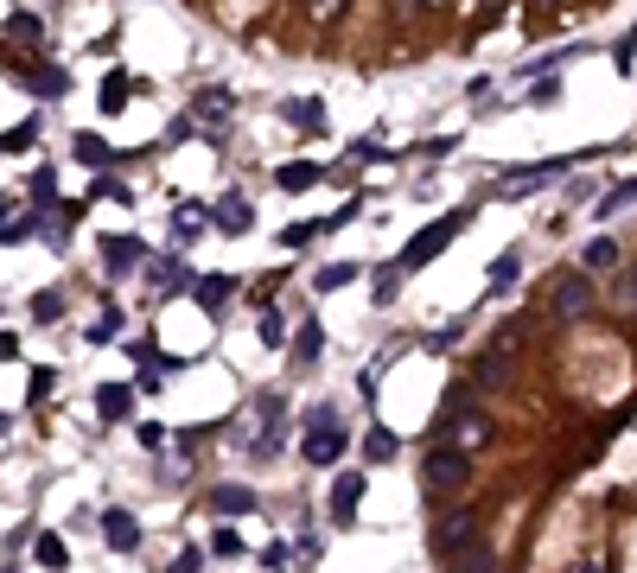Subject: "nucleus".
Wrapping results in <instances>:
<instances>
[{"label":"nucleus","mask_w":637,"mask_h":573,"mask_svg":"<svg viewBox=\"0 0 637 573\" xmlns=\"http://www.w3.org/2000/svg\"><path fill=\"white\" fill-rule=\"evenodd\" d=\"M446 573H497V554H491L485 542H472L466 554H453V561H446Z\"/></svg>","instance_id":"ddd939ff"},{"label":"nucleus","mask_w":637,"mask_h":573,"mask_svg":"<svg viewBox=\"0 0 637 573\" xmlns=\"http://www.w3.org/2000/svg\"><path fill=\"white\" fill-rule=\"evenodd\" d=\"M319 351H325V332H319V319H313V312H306V319H300V332H294V357H300V363H319Z\"/></svg>","instance_id":"f8f14e48"},{"label":"nucleus","mask_w":637,"mask_h":573,"mask_svg":"<svg viewBox=\"0 0 637 573\" xmlns=\"http://www.w3.org/2000/svg\"><path fill=\"white\" fill-rule=\"evenodd\" d=\"M618 204H637V179H625V185H612L606 198H599V211H593V217H612Z\"/></svg>","instance_id":"412c9836"},{"label":"nucleus","mask_w":637,"mask_h":573,"mask_svg":"<svg viewBox=\"0 0 637 573\" xmlns=\"http://www.w3.org/2000/svg\"><path fill=\"white\" fill-rule=\"evenodd\" d=\"M548 306H555L561 312V319H587V312H593V281H587V274H555V287H548Z\"/></svg>","instance_id":"20e7f679"},{"label":"nucleus","mask_w":637,"mask_h":573,"mask_svg":"<svg viewBox=\"0 0 637 573\" xmlns=\"http://www.w3.org/2000/svg\"><path fill=\"white\" fill-rule=\"evenodd\" d=\"M7 32H13V39H39V32H45V20H39V13H13V20H7Z\"/></svg>","instance_id":"b1692460"},{"label":"nucleus","mask_w":637,"mask_h":573,"mask_svg":"<svg viewBox=\"0 0 637 573\" xmlns=\"http://www.w3.org/2000/svg\"><path fill=\"white\" fill-rule=\"evenodd\" d=\"M580 262H587V268H618V242L612 236H593L587 249H580Z\"/></svg>","instance_id":"dca6fc26"},{"label":"nucleus","mask_w":637,"mask_h":573,"mask_svg":"<svg viewBox=\"0 0 637 573\" xmlns=\"http://www.w3.org/2000/svg\"><path fill=\"white\" fill-rule=\"evenodd\" d=\"M262 338H268V344H281V338H287V325H281V312H262Z\"/></svg>","instance_id":"72a5a7b5"},{"label":"nucleus","mask_w":637,"mask_h":573,"mask_svg":"<svg viewBox=\"0 0 637 573\" xmlns=\"http://www.w3.org/2000/svg\"><path fill=\"white\" fill-rule=\"evenodd\" d=\"M211 554H243V535H230V529H217V535H211Z\"/></svg>","instance_id":"473e14b6"},{"label":"nucleus","mask_w":637,"mask_h":573,"mask_svg":"<svg viewBox=\"0 0 637 573\" xmlns=\"http://www.w3.org/2000/svg\"><path fill=\"white\" fill-rule=\"evenodd\" d=\"M395 287H402V268H383V274H376V300H395Z\"/></svg>","instance_id":"c756f323"},{"label":"nucleus","mask_w":637,"mask_h":573,"mask_svg":"<svg viewBox=\"0 0 637 573\" xmlns=\"http://www.w3.org/2000/svg\"><path fill=\"white\" fill-rule=\"evenodd\" d=\"M32 561H39V567H51V573H58V567H71V548H64V535H39V542H32Z\"/></svg>","instance_id":"2eb2a0df"},{"label":"nucleus","mask_w":637,"mask_h":573,"mask_svg":"<svg viewBox=\"0 0 637 573\" xmlns=\"http://www.w3.org/2000/svg\"><path fill=\"white\" fill-rule=\"evenodd\" d=\"M281 115L294 121V128H306V134H325V102H319V96H294V102H281Z\"/></svg>","instance_id":"1a4fd4ad"},{"label":"nucleus","mask_w":637,"mask_h":573,"mask_svg":"<svg viewBox=\"0 0 637 573\" xmlns=\"http://www.w3.org/2000/svg\"><path fill=\"white\" fill-rule=\"evenodd\" d=\"M351 274H357L351 262H338V268H325V274H319V293H332V287H344V281H351Z\"/></svg>","instance_id":"2f4dec72"},{"label":"nucleus","mask_w":637,"mask_h":573,"mask_svg":"<svg viewBox=\"0 0 637 573\" xmlns=\"http://www.w3.org/2000/svg\"><path fill=\"white\" fill-rule=\"evenodd\" d=\"M211 510H217V516H243V510H255V491H249V484H217V491H211Z\"/></svg>","instance_id":"9d476101"},{"label":"nucleus","mask_w":637,"mask_h":573,"mask_svg":"<svg viewBox=\"0 0 637 573\" xmlns=\"http://www.w3.org/2000/svg\"><path fill=\"white\" fill-rule=\"evenodd\" d=\"M109 338H122V319H115V312L102 306V319L90 325V344H109Z\"/></svg>","instance_id":"393cba45"},{"label":"nucleus","mask_w":637,"mask_h":573,"mask_svg":"<svg viewBox=\"0 0 637 573\" xmlns=\"http://www.w3.org/2000/svg\"><path fill=\"white\" fill-rule=\"evenodd\" d=\"M472 529H478V523H472V510H453V516H446V523L434 529V548L446 554V561H453V554H466V548H472Z\"/></svg>","instance_id":"0eeeda50"},{"label":"nucleus","mask_w":637,"mask_h":573,"mask_svg":"<svg viewBox=\"0 0 637 573\" xmlns=\"http://www.w3.org/2000/svg\"><path fill=\"white\" fill-rule=\"evenodd\" d=\"M198 561H204V554H198V548H185V554H179V561H172L166 573H198Z\"/></svg>","instance_id":"f704fd0d"},{"label":"nucleus","mask_w":637,"mask_h":573,"mask_svg":"<svg viewBox=\"0 0 637 573\" xmlns=\"http://www.w3.org/2000/svg\"><path fill=\"white\" fill-rule=\"evenodd\" d=\"M274 179H281V191H306V185H319V166H281Z\"/></svg>","instance_id":"aec40b11"},{"label":"nucleus","mask_w":637,"mask_h":573,"mask_svg":"<svg viewBox=\"0 0 637 573\" xmlns=\"http://www.w3.org/2000/svg\"><path fill=\"white\" fill-rule=\"evenodd\" d=\"M313 236H319V223H287V230H281V242H287V249H306Z\"/></svg>","instance_id":"cd10ccee"},{"label":"nucleus","mask_w":637,"mask_h":573,"mask_svg":"<svg viewBox=\"0 0 637 573\" xmlns=\"http://www.w3.org/2000/svg\"><path fill=\"white\" fill-rule=\"evenodd\" d=\"M249 223H255V217H249L243 198H223V204H217V230H223V236H249Z\"/></svg>","instance_id":"4468645a"},{"label":"nucleus","mask_w":637,"mask_h":573,"mask_svg":"<svg viewBox=\"0 0 637 573\" xmlns=\"http://www.w3.org/2000/svg\"><path fill=\"white\" fill-rule=\"evenodd\" d=\"M440 446H453V453H472V446H485L491 440V421L485 414H459V421H440Z\"/></svg>","instance_id":"39448f33"},{"label":"nucleus","mask_w":637,"mask_h":573,"mask_svg":"<svg viewBox=\"0 0 637 573\" xmlns=\"http://www.w3.org/2000/svg\"><path fill=\"white\" fill-rule=\"evenodd\" d=\"M223 102H230V96H223V90H198V115H211V121H223V115H230V109H223Z\"/></svg>","instance_id":"bb28decb"},{"label":"nucleus","mask_w":637,"mask_h":573,"mask_svg":"<svg viewBox=\"0 0 637 573\" xmlns=\"http://www.w3.org/2000/svg\"><path fill=\"white\" fill-rule=\"evenodd\" d=\"M313 421V433H306V465H332L338 453H344V427H338V408L325 402V408H313L306 414Z\"/></svg>","instance_id":"7ed1b4c3"},{"label":"nucleus","mask_w":637,"mask_h":573,"mask_svg":"<svg viewBox=\"0 0 637 573\" xmlns=\"http://www.w3.org/2000/svg\"><path fill=\"white\" fill-rule=\"evenodd\" d=\"M357 510H364V472H344L332 484V523L338 529H351L357 523Z\"/></svg>","instance_id":"423d86ee"},{"label":"nucleus","mask_w":637,"mask_h":573,"mask_svg":"<svg viewBox=\"0 0 637 573\" xmlns=\"http://www.w3.org/2000/svg\"><path fill=\"white\" fill-rule=\"evenodd\" d=\"M0 217H7V204H0Z\"/></svg>","instance_id":"c9c22d12"},{"label":"nucleus","mask_w":637,"mask_h":573,"mask_svg":"<svg viewBox=\"0 0 637 573\" xmlns=\"http://www.w3.org/2000/svg\"><path fill=\"white\" fill-rule=\"evenodd\" d=\"M516 274H523V255H516V249H504V255H497V262H491V287L516 281Z\"/></svg>","instance_id":"4be33fe9"},{"label":"nucleus","mask_w":637,"mask_h":573,"mask_svg":"<svg viewBox=\"0 0 637 573\" xmlns=\"http://www.w3.org/2000/svg\"><path fill=\"white\" fill-rule=\"evenodd\" d=\"M26 83H32L39 96H64V71H32Z\"/></svg>","instance_id":"a878e982"},{"label":"nucleus","mask_w":637,"mask_h":573,"mask_svg":"<svg viewBox=\"0 0 637 573\" xmlns=\"http://www.w3.org/2000/svg\"><path fill=\"white\" fill-rule=\"evenodd\" d=\"M198 300H204V306H223V300H230V281H223V274H217V281H204Z\"/></svg>","instance_id":"7c9ffc66"},{"label":"nucleus","mask_w":637,"mask_h":573,"mask_svg":"<svg viewBox=\"0 0 637 573\" xmlns=\"http://www.w3.org/2000/svg\"><path fill=\"white\" fill-rule=\"evenodd\" d=\"M466 223H472V211H446L440 223H427V230H415V236H408V249L402 255H395V268H427V262H434V255L446 249V242H453L459 230H466Z\"/></svg>","instance_id":"f257e3e1"},{"label":"nucleus","mask_w":637,"mask_h":573,"mask_svg":"<svg viewBox=\"0 0 637 573\" xmlns=\"http://www.w3.org/2000/svg\"><path fill=\"white\" fill-rule=\"evenodd\" d=\"M122 109H128V77L115 71L109 83H102V115H122Z\"/></svg>","instance_id":"f3484780"},{"label":"nucleus","mask_w":637,"mask_h":573,"mask_svg":"<svg viewBox=\"0 0 637 573\" xmlns=\"http://www.w3.org/2000/svg\"><path fill=\"white\" fill-rule=\"evenodd\" d=\"M128 408H134V389H122V382L96 389V414H102V421H128Z\"/></svg>","instance_id":"9b49d317"},{"label":"nucleus","mask_w":637,"mask_h":573,"mask_svg":"<svg viewBox=\"0 0 637 573\" xmlns=\"http://www.w3.org/2000/svg\"><path fill=\"white\" fill-rule=\"evenodd\" d=\"M77 160H90V166H109V160H115V147H109V141H96V134H77Z\"/></svg>","instance_id":"a211bd4d"},{"label":"nucleus","mask_w":637,"mask_h":573,"mask_svg":"<svg viewBox=\"0 0 637 573\" xmlns=\"http://www.w3.org/2000/svg\"><path fill=\"white\" fill-rule=\"evenodd\" d=\"M466 478H472V453H453V446H434V453L421 459V484H427L434 497H453Z\"/></svg>","instance_id":"f03ea898"},{"label":"nucleus","mask_w":637,"mask_h":573,"mask_svg":"<svg viewBox=\"0 0 637 573\" xmlns=\"http://www.w3.org/2000/svg\"><path fill=\"white\" fill-rule=\"evenodd\" d=\"M58 306H64V293H58V287H51V293H32V319H39V325L58 319Z\"/></svg>","instance_id":"5701e85b"},{"label":"nucleus","mask_w":637,"mask_h":573,"mask_svg":"<svg viewBox=\"0 0 637 573\" xmlns=\"http://www.w3.org/2000/svg\"><path fill=\"white\" fill-rule=\"evenodd\" d=\"M389 453H395V433H383V427H376L370 440H364V459H389Z\"/></svg>","instance_id":"c85d7f7f"},{"label":"nucleus","mask_w":637,"mask_h":573,"mask_svg":"<svg viewBox=\"0 0 637 573\" xmlns=\"http://www.w3.org/2000/svg\"><path fill=\"white\" fill-rule=\"evenodd\" d=\"M102 535H109L115 554H134V548H141V523H134L128 510H102Z\"/></svg>","instance_id":"6e6552de"},{"label":"nucleus","mask_w":637,"mask_h":573,"mask_svg":"<svg viewBox=\"0 0 637 573\" xmlns=\"http://www.w3.org/2000/svg\"><path fill=\"white\" fill-rule=\"evenodd\" d=\"M134 255H141V242H134V236H115V242H109V268H115V274H128Z\"/></svg>","instance_id":"6ab92c4d"}]
</instances>
